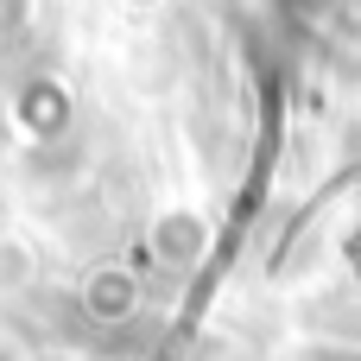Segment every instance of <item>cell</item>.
I'll return each instance as SVG.
<instances>
[{"instance_id": "cell-1", "label": "cell", "mask_w": 361, "mask_h": 361, "mask_svg": "<svg viewBox=\"0 0 361 361\" xmlns=\"http://www.w3.org/2000/svg\"><path fill=\"white\" fill-rule=\"evenodd\" d=\"M146 247H152V260L165 267V273H203L209 267V247H216V222L203 216V209H190V203H178V209H159L152 216V235H146Z\"/></svg>"}, {"instance_id": "cell-2", "label": "cell", "mask_w": 361, "mask_h": 361, "mask_svg": "<svg viewBox=\"0 0 361 361\" xmlns=\"http://www.w3.org/2000/svg\"><path fill=\"white\" fill-rule=\"evenodd\" d=\"M6 121H13L32 146H51V140H63V133H70L76 102H70V89H63L57 76H25V82L6 95Z\"/></svg>"}, {"instance_id": "cell-3", "label": "cell", "mask_w": 361, "mask_h": 361, "mask_svg": "<svg viewBox=\"0 0 361 361\" xmlns=\"http://www.w3.org/2000/svg\"><path fill=\"white\" fill-rule=\"evenodd\" d=\"M76 311H82L95 330H127V324H140V311H146V286H140L127 267H95V273L76 286Z\"/></svg>"}, {"instance_id": "cell-4", "label": "cell", "mask_w": 361, "mask_h": 361, "mask_svg": "<svg viewBox=\"0 0 361 361\" xmlns=\"http://www.w3.org/2000/svg\"><path fill=\"white\" fill-rule=\"evenodd\" d=\"M38 273H44L38 241L19 235V228H0V305H6V298H25V292L38 286Z\"/></svg>"}, {"instance_id": "cell-5", "label": "cell", "mask_w": 361, "mask_h": 361, "mask_svg": "<svg viewBox=\"0 0 361 361\" xmlns=\"http://www.w3.org/2000/svg\"><path fill=\"white\" fill-rule=\"evenodd\" d=\"M25 25V0H0V38H19Z\"/></svg>"}]
</instances>
